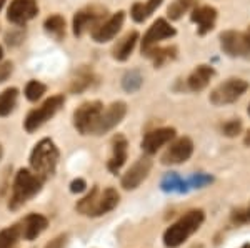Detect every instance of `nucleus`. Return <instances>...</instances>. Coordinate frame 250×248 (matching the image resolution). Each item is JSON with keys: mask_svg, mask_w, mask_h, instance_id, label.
<instances>
[{"mask_svg": "<svg viewBox=\"0 0 250 248\" xmlns=\"http://www.w3.org/2000/svg\"><path fill=\"white\" fill-rule=\"evenodd\" d=\"M125 114H127V105L124 102H114L108 109L102 112L99 122H97L94 135H104L107 132H110L112 129H115L124 120Z\"/></svg>", "mask_w": 250, "mask_h": 248, "instance_id": "f8f14e48", "label": "nucleus"}, {"mask_svg": "<svg viewBox=\"0 0 250 248\" xmlns=\"http://www.w3.org/2000/svg\"><path fill=\"white\" fill-rule=\"evenodd\" d=\"M65 243H67V235H60V237L55 238L52 243H48L47 248H63Z\"/></svg>", "mask_w": 250, "mask_h": 248, "instance_id": "f704fd0d", "label": "nucleus"}, {"mask_svg": "<svg viewBox=\"0 0 250 248\" xmlns=\"http://www.w3.org/2000/svg\"><path fill=\"white\" fill-rule=\"evenodd\" d=\"M177 34V30L173 29L170 23L167 22L165 19H157L152 27L147 30V34L144 35V40H142V54L148 52L150 49L159 45L162 40L165 38H170L173 35Z\"/></svg>", "mask_w": 250, "mask_h": 248, "instance_id": "9b49d317", "label": "nucleus"}, {"mask_svg": "<svg viewBox=\"0 0 250 248\" xmlns=\"http://www.w3.org/2000/svg\"><path fill=\"white\" fill-rule=\"evenodd\" d=\"M190 20L197 25V34L200 37L207 35L208 32L213 30L217 22V9L212 5H197L195 9L192 10L190 14Z\"/></svg>", "mask_w": 250, "mask_h": 248, "instance_id": "f3484780", "label": "nucleus"}, {"mask_svg": "<svg viewBox=\"0 0 250 248\" xmlns=\"http://www.w3.org/2000/svg\"><path fill=\"white\" fill-rule=\"evenodd\" d=\"M47 225H48V222H47V218L43 217V215L32 213L25 220H23L22 225H20L22 237L25 240H35L43 230L47 229Z\"/></svg>", "mask_w": 250, "mask_h": 248, "instance_id": "aec40b11", "label": "nucleus"}, {"mask_svg": "<svg viewBox=\"0 0 250 248\" xmlns=\"http://www.w3.org/2000/svg\"><path fill=\"white\" fill-rule=\"evenodd\" d=\"M85 189H87V183H85V180H82V178H77L70 183L72 193H80V191H83Z\"/></svg>", "mask_w": 250, "mask_h": 248, "instance_id": "473e14b6", "label": "nucleus"}, {"mask_svg": "<svg viewBox=\"0 0 250 248\" xmlns=\"http://www.w3.org/2000/svg\"><path fill=\"white\" fill-rule=\"evenodd\" d=\"M105 19V9L102 7H85V9L79 10L77 14L74 15V35H83L87 30H94Z\"/></svg>", "mask_w": 250, "mask_h": 248, "instance_id": "1a4fd4ad", "label": "nucleus"}, {"mask_svg": "<svg viewBox=\"0 0 250 248\" xmlns=\"http://www.w3.org/2000/svg\"><path fill=\"white\" fill-rule=\"evenodd\" d=\"M43 94H45V85H43V83L37 82V80H32V82L27 83L25 97L29 98L30 102H37Z\"/></svg>", "mask_w": 250, "mask_h": 248, "instance_id": "c85d7f7f", "label": "nucleus"}, {"mask_svg": "<svg viewBox=\"0 0 250 248\" xmlns=\"http://www.w3.org/2000/svg\"><path fill=\"white\" fill-rule=\"evenodd\" d=\"M39 14V5L35 0H12L7 19L15 25H23Z\"/></svg>", "mask_w": 250, "mask_h": 248, "instance_id": "ddd939ff", "label": "nucleus"}, {"mask_svg": "<svg viewBox=\"0 0 250 248\" xmlns=\"http://www.w3.org/2000/svg\"><path fill=\"white\" fill-rule=\"evenodd\" d=\"M205 220L204 210H190L182 218L177 220L173 225L168 227L164 233V243L168 248H177L184 242H187L188 237H192L197 230L202 227Z\"/></svg>", "mask_w": 250, "mask_h": 248, "instance_id": "f257e3e1", "label": "nucleus"}, {"mask_svg": "<svg viewBox=\"0 0 250 248\" xmlns=\"http://www.w3.org/2000/svg\"><path fill=\"white\" fill-rule=\"evenodd\" d=\"M10 74H12V63L10 62L2 63L0 65V82H5L10 77Z\"/></svg>", "mask_w": 250, "mask_h": 248, "instance_id": "72a5a7b5", "label": "nucleus"}, {"mask_svg": "<svg viewBox=\"0 0 250 248\" xmlns=\"http://www.w3.org/2000/svg\"><path fill=\"white\" fill-rule=\"evenodd\" d=\"M240 248H250V243H245V245H242Z\"/></svg>", "mask_w": 250, "mask_h": 248, "instance_id": "4c0bfd02", "label": "nucleus"}, {"mask_svg": "<svg viewBox=\"0 0 250 248\" xmlns=\"http://www.w3.org/2000/svg\"><path fill=\"white\" fill-rule=\"evenodd\" d=\"M249 115H250V105H249Z\"/></svg>", "mask_w": 250, "mask_h": 248, "instance_id": "ea45409f", "label": "nucleus"}, {"mask_svg": "<svg viewBox=\"0 0 250 248\" xmlns=\"http://www.w3.org/2000/svg\"><path fill=\"white\" fill-rule=\"evenodd\" d=\"M145 57H148L152 60V63L155 65V69H160V67H164L167 62H170V60H175L177 57V47H154V49H150L148 52H145Z\"/></svg>", "mask_w": 250, "mask_h": 248, "instance_id": "412c9836", "label": "nucleus"}, {"mask_svg": "<svg viewBox=\"0 0 250 248\" xmlns=\"http://www.w3.org/2000/svg\"><path fill=\"white\" fill-rule=\"evenodd\" d=\"M230 220L233 225H247L250 223V203L244 209H235L232 211Z\"/></svg>", "mask_w": 250, "mask_h": 248, "instance_id": "7c9ffc66", "label": "nucleus"}, {"mask_svg": "<svg viewBox=\"0 0 250 248\" xmlns=\"http://www.w3.org/2000/svg\"><path fill=\"white\" fill-rule=\"evenodd\" d=\"M43 27H45L47 34H50L52 37H55L57 40H60L65 35V19L62 15H50L45 20Z\"/></svg>", "mask_w": 250, "mask_h": 248, "instance_id": "a878e982", "label": "nucleus"}, {"mask_svg": "<svg viewBox=\"0 0 250 248\" xmlns=\"http://www.w3.org/2000/svg\"><path fill=\"white\" fill-rule=\"evenodd\" d=\"M249 82L244 78H227L225 82H222L220 85H217L215 89L212 90L210 100L212 105L215 107H222V105H229V103H233L237 102L245 92L249 90Z\"/></svg>", "mask_w": 250, "mask_h": 248, "instance_id": "39448f33", "label": "nucleus"}, {"mask_svg": "<svg viewBox=\"0 0 250 248\" xmlns=\"http://www.w3.org/2000/svg\"><path fill=\"white\" fill-rule=\"evenodd\" d=\"M2 57H3V50H2V47H0V60H2Z\"/></svg>", "mask_w": 250, "mask_h": 248, "instance_id": "58836bf2", "label": "nucleus"}, {"mask_svg": "<svg viewBox=\"0 0 250 248\" xmlns=\"http://www.w3.org/2000/svg\"><path fill=\"white\" fill-rule=\"evenodd\" d=\"M90 85H92V72L82 70L77 75V78L74 80V83H72V90H74V92H82V90H85L87 87H90Z\"/></svg>", "mask_w": 250, "mask_h": 248, "instance_id": "c756f323", "label": "nucleus"}, {"mask_svg": "<svg viewBox=\"0 0 250 248\" xmlns=\"http://www.w3.org/2000/svg\"><path fill=\"white\" fill-rule=\"evenodd\" d=\"M142 82H144V77L140 75V72L139 70H130V72H127V74L124 75V78H122V87L127 92H135V90H139L140 87H142Z\"/></svg>", "mask_w": 250, "mask_h": 248, "instance_id": "cd10ccee", "label": "nucleus"}, {"mask_svg": "<svg viewBox=\"0 0 250 248\" xmlns=\"http://www.w3.org/2000/svg\"><path fill=\"white\" fill-rule=\"evenodd\" d=\"M193 153V142L188 137H180L173 140L165 153L162 155L164 165H179L187 162Z\"/></svg>", "mask_w": 250, "mask_h": 248, "instance_id": "9d476101", "label": "nucleus"}, {"mask_svg": "<svg viewBox=\"0 0 250 248\" xmlns=\"http://www.w3.org/2000/svg\"><path fill=\"white\" fill-rule=\"evenodd\" d=\"M43 180L37 177L34 172L22 169L17 172L14 180V190H12V197L9 202L10 210H17L19 207H22L23 203H27L32 197L39 193L42 189Z\"/></svg>", "mask_w": 250, "mask_h": 248, "instance_id": "20e7f679", "label": "nucleus"}, {"mask_svg": "<svg viewBox=\"0 0 250 248\" xmlns=\"http://www.w3.org/2000/svg\"><path fill=\"white\" fill-rule=\"evenodd\" d=\"M137 40H139V34H137V32H130V34L125 35V37L115 45L114 58L120 60V62H125V60L130 57L132 52H134L135 45H137Z\"/></svg>", "mask_w": 250, "mask_h": 248, "instance_id": "5701e85b", "label": "nucleus"}, {"mask_svg": "<svg viewBox=\"0 0 250 248\" xmlns=\"http://www.w3.org/2000/svg\"><path fill=\"white\" fill-rule=\"evenodd\" d=\"M3 5H5V0H0V10H2Z\"/></svg>", "mask_w": 250, "mask_h": 248, "instance_id": "e433bc0d", "label": "nucleus"}, {"mask_svg": "<svg viewBox=\"0 0 250 248\" xmlns=\"http://www.w3.org/2000/svg\"><path fill=\"white\" fill-rule=\"evenodd\" d=\"M104 112L102 102L95 100V102H85L74 112V125L79 130V134L88 135L94 134L97 122H99L100 115Z\"/></svg>", "mask_w": 250, "mask_h": 248, "instance_id": "0eeeda50", "label": "nucleus"}, {"mask_svg": "<svg viewBox=\"0 0 250 248\" xmlns=\"http://www.w3.org/2000/svg\"><path fill=\"white\" fill-rule=\"evenodd\" d=\"M162 2L164 0H147V2H144V3L142 2L134 3V5H132V10H130L132 19H134L137 23L145 22V20L162 5Z\"/></svg>", "mask_w": 250, "mask_h": 248, "instance_id": "4be33fe9", "label": "nucleus"}, {"mask_svg": "<svg viewBox=\"0 0 250 248\" xmlns=\"http://www.w3.org/2000/svg\"><path fill=\"white\" fill-rule=\"evenodd\" d=\"M63 102H65V100H63L62 95H55V97H50L48 100H45L39 109L32 110L30 114L27 115L25 130L29 132V134H32V132L40 129L47 120H50L60 109H62Z\"/></svg>", "mask_w": 250, "mask_h": 248, "instance_id": "6e6552de", "label": "nucleus"}, {"mask_svg": "<svg viewBox=\"0 0 250 248\" xmlns=\"http://www.w3.org/2000/svg\"><path fill=\"white\" fill-rule=\"evenodd\" d=\"M173 138H175V129H172V127L152 130L142 140V150L148 155H154L157 153V150H160L167 143H170Z\"/></svg>", "mask_w": 250, "mask_h": 248, "instance_id": "dca6fc26", "label": "nucleus"}, {"mask_svg": "<svg viewBox=\"0 0 250 248\" xmlns=\"http://www.w3.org/2000/svg\"><path fill=\"white\" fill-rule=\"evenodd\" d=\"M242 132V122L240 120H229L222 125V134L225 137H237Z\"/></svg>", "mask_w": 250, "mask_h": 248, "instance_id": "2f4dec72", "label": "nucleus"}, {"mask_svg": "<svg viewBox=\"0 0 250 248\" xmlns=\"http://www.w3.org/2000/svg\"><path fill=\"white\" fill-rule=\"evenodd\" d=\"M220 49L229 57H250V29H247L245 32H222Z\"/></svg>", "mask_w": 250, "mask_h": 248, "instance_id": "423d86ee", "label": "nucleus"}, {"mask_svg": "<svg viewBox=\"0 0 250 248\" xmlns=\"http://www.w3.org/2000/svg\"><path fill=\"white\" fill-rule=\"evenodd\" d=\"M22 237L20 225L9 227V229L0 231V248H14Z\"/></svg>", "mask_w": 250, "mask_h": 248, "instance_id": "bb28decb", "label": "nucleus"}, {"mask_svg": "<svg viewBox=\"0 0 250 248\" xmlns=\"http://www.w3.org/2000/svg\"><path fill=\"white\" fill-rule=\"evenodd\" d=\"M119 193L114 189L100 191L99 187H94L90 193L77 203V210L87 217H100L114 210L119 205Z\"/></svg>", "mask_w": 250, "mask_h": 248, "instance_id": "7ed1b4c3", "label": "nucleus"}, {"mask_svg": "<svg viewBox=\"0 0 250 248\" xmlns=\"http://www.w3.org/2000/svg\"><path fill=\"white\" fill-rule=\"evenodd\" d=\"M19 90L17 89H7L0 94V117H7L10 115V112L15 109V103H17Z\"/></svg>", "mask_w": 250, "mask_h": 248, "instance_id": "393cba45", "label": "nucleus"}, {"mask_svg": "<svg viewBox=\"0 0 250 248\" xmlns=\"http://www.w3.org/2000/svg\"><path fill=\"white\" fill-rule=\"evenodd\" d=\"M127 140H125L124 135H117L112 140V157L107 163V169L112 172V173H117L120 169L124 167L125 160H127Z\"/></svg>", "mask_w": 250, "mask_h": 248, "instance_id": "6ab92c4d", "label": "nucleus"}, {"mask_svg": "<svg viewBox=\"0 0 250 248\" xmlns=\"http://www.w3.org/2000/svg\"><path fill=\"white\" fill-rule=\"evenodd\" d=\"M215 70L210 65H197L187 78V89L190 92H202L210 83Z\"/></svg>", "mask_w": 250, "mask_h": 248, "instance_id": "a211bd4d", "label": "nucleus"}, {"mask_svg": "<svg viewBox=\"0 0 250 248\" xmlns=\"http://www.w3.org/2000/svg\"><path fill=\"white\" fill-rule=\"evenodd\" d=\"M200 0H173V2L168 5L167 9V15L170 20H179L182 17L184 14H187V12H192L195 9L197 5H199Z\"/></svg>", "mask_w": 250, "mask_h": 248, "instance_id": "b1692460", "label": "nucleus"}, {"mask_svg": "<svg viewBox=\"0 0 250 248\" xmlns=\"http://www.w3.org/2000/svg\"><path fill=\"white\" fill-rule=\"evenodd\" d=\"M152 169V162L148 157L139 158L122 177V187L125 190H135L145 178L148 177Z\"/></svg>", "mask_w": 250, "mask_h": 248, "instance_id": "4468645a", "label": "nucleus"}, {"mask_svg": "<svg viewBox=\"0 0 250 248\" xmlns=\"http://www.w3.org/2000/svg\"><path fill=\"white\" fill-rule=\"evenodd\" d=\"M124 20H125V12H122V10L117 12V14H114L112 17L104 20L97 29L92 30V38L99 43L110 42V40L120 32V29H122Z\"/></svg>", "mask_w": 250, "mask_h": 248, "instance_id": "2eb2a0df", "label": "nucleus"}, {"mask_svg": "<svg viewBox=\"0 0 250 248\" xmlns=\"http://www.w3.org/2000/svg\"><path fill=\"white\" fill-rule=\"evenodd\" d=\"M59 163V149L50 138H43L35 145L30 155V167L37 177L45 182L55 173Z\"/></svg>", "mask_w": 250, "mask_h": 248, "instance_id": "f03ea898", "label": "nucleus"}, {"mask_svg": "<svg viewBox=\"0 0 250 248\" xmlns=\"http://www.w3.org/2000/svg\"><path fill=\"white\" fill-rule=\"evenodd\" d=\"M244 143L247 147H250V130L247 132V134H245V138H244Z\"/></svg>", "mask_w": 250, "mask_h": 248, "instance_id": "c9c22d12", "label": "nucleus"}]
</instances>
